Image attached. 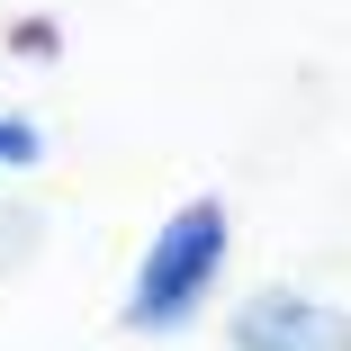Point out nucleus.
Wrapping results in <instances>:
<instances>
[{
	"mask_svg": "<svg viewBox=\"0 0 351 351\" xmlns=\"http://www.w3.org/2000/svg\"><path fill=\"white\" fill-rule=\"evenodd\" d=\"M36 162H45V126L0 108V171H36Z\"/></svg>",
	"mask_w": 351,
	"mask_h": 351,
	"instance_id": "nucleus-4",
	"label": "nucleus"
},
{
	"mask_svg": "<svg viewBox=\"0 0 351 351\" xmlns=\"http://www.w3.org/2000/svg\"><path fill=\"white\" fill-rule=\"evenodd\" d=\"M36 243H45V207L36 198H0V270H27Z\"/></svg>",
	"mask_w": 351,
	"mask_h": 351,
	"instance_id": "nucleus-3",
	"label": "nucleus"
},
{
	"mask_svg": "<svg viewBox=\"0 0 351 351\" xmlns=\"http://www.w3.org/2000/svg\"><path fill=\"white\" fill-rule=\"evenodd\" d=\"M226 351H342V315L279 279V289H252L226 315Z\"/></svg>",
	"mask_w": 351,
	"mask_h": 351,
	"instance_id": "nucleus-2",
	"label": "nucleus"
},
{
	"mask_svg": "<svg viewBox=\"0 0 351 351\" xmlns=\"http://www.w3.org/2000/svg\"><path fill=\"white\" fill-rule=\"evenodd\" d=\"M226 261H234V207H226V198H180L171 217L154 226L145 261H135L117 324H126V333H154V342L189 333V324L207 315V298H217Z\"/></svg>",
	"mask_w": 351,
	"mask_h": 351,
	"instance_id": "nucleus-1",
	"label": "nucleus"
},
{
	"mask_svg": "<svg viewBox=\"0 0 351 351\" xmlns=\"http://www.w3.org/2000/svg\"><path fill=\"white\" fill-rule=\"evenodd\" d=\"M10 54H27V63H54V54H63V27H54V19H19V27H10Z\"/></svg>",
	"mask_w": 351,
	"mask_h": 351,
	"instance_id": "nucleus-5",
	"label": "nucleus"
}]
</instances>
